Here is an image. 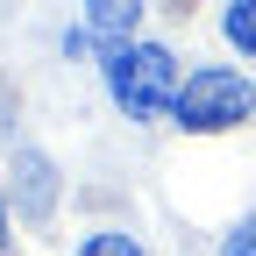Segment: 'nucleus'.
Here are the masks:
<instances>
[{
  "instance_id": "obj_4",
  "label": "nucleus",
  "mask_w": 256,
  "mask_h": 256,
  "mask_svg": "<svg viewBox=\"0 0 256 256\" xmlns=\"http://www.w3.org/2000/svg\"><path fill=\"white\" fill-rule=\"evenodd\" d=\"M14 185H22V206H28V214H50V164H43L36 150L14 156Z\"/></svg>"
},
{
  "instance_id": "obj_8",
  "label": "nucleus",
  "mask_w": 256,
  "mask_h": 256,
  "mask_svg": "<svg viewBox=\"0 0 256 256\" xmlns=\"http://www.w3.org/2000/svg\"><path fill=\"white\" fill-rule=\"evenodd\" d=\"M0 249H8V214H0Z\"/></svg>"
},
{
  "instance_id": "obj_2",
  "label": "nucleus",
  "mask_w": 256,
  "mask_h": 256,
  "mask_svg": "<svg viewBox=\"0 0 256 256\" xmlns=\"http://www.w3.org/2000/svg\"><path fill=\"white\" fill-rule=\"evenodd\" d=\"M256 114V86L235 78V72H192L185 78V100H178V121L192 136H214V128H235Z\"/></svg>"
},
{
  "instance_id": "obj_3",
  "label": "nucleus",
  "mask_w": 256,
  "mask_h": 256,
  "mask_svg": "<svg viewBox=\"0 0 256 256\" xmlns=\"http://www.w3.org/2000/svg\"><path fill=\"white\" fill-rule=\"evenodd\" d=\"M86 22H92V36H107V43H121L128 28L142 22V0H86Z\"/></svg>"
},
{
  "instance_id": "obj_7",
  "label": "nucleus",
  "mask_w": 256,
  "mask_h": 256,
  "mask_svg": "<svg viewBox=\"0 0 256 256\" xmlns=\"http://www.w3.org/2000/svg\"><path fill=\"white\" fill-rule=\"evenodd\" d=\"M220 256H256V214L242 220V228H235L228 242H220Z\"/></svg>"
},
{
  "instance_id": "obj_1",
  "label": "nucleus",
  "mask_w": 256,
  "mask_h": 256,
  "mask_svg": "<svg viewBox=\"0 0 256 256\" xmlns=\"http://www.w3.org/2000/svg\"><path fill=\"white\" fill-rule=\"evenodd\" d=\"M107 92H114V107H121L128 121H164V114H178V100H185L178 64H171V50H156V43L114 50V57H107Z\"/></svg>"
},
{
  "instance_id": "obj_5",
  "label": "nucleus",
  "mask_w": 256,
  "mask_h": 256,
  "mask_svg": "<svg viewBox=\"0 0 256 256\" xmlns=\"http://www.w3.org/2000/svg\"><path fill=\"white\" fill-rule=\"evenodd\" d=\"M220 28H228V43H235L242 57H256V0H228Z\"/></svg>"
},
{
  "instance_id": "obj_6",
  "label": "nucleus",
  "mask_w": 256,
  "mask_h": 256,
  "mask_svg": "<svg viewBox=\"0 0 256 256\" xmlns=\"http://www.w3.org/2000/svg\"><path fill=\"white\" fill-rule=\"evenodd\" d=\"M78 256H142V249L128 242V235H92V242H86Z\"/></svg>"
}]
</instances>
